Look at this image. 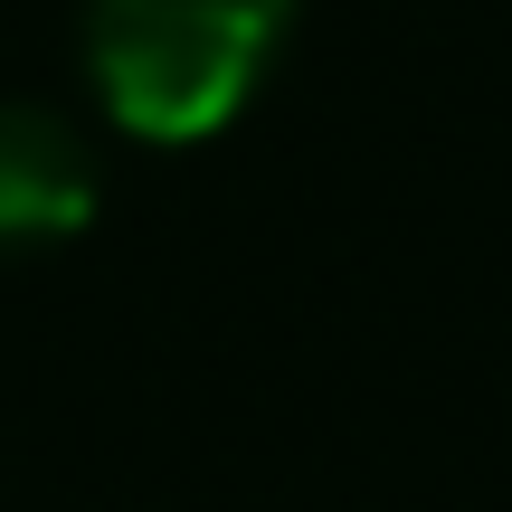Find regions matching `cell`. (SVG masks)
Wrapping results in <instances>:
<instances>
[{"label": "cell", "instance_id": "6da1fadb", "mask_svg": "<svg viewBox=\"0 0 512 512\" xmlns=\"http://www.w3.org/2000/svg\"><path fill=\"white\" fill-rule=\"evenodd\" d=\"M294 0H86V67L114 124L152 143L219 133Z\"/></svg>", "mask_w": 512, "mask_h": 512}, {"label": "cell", "instance_id": "7a4b0ae2", "mask_svg": "<svg viewBox=\"0 0 512 512\" xmlns=\"http://www.w3.org/2000/svg\"><path fill=\"white\" fill-rule=\"evenodd\" d=\"M95 219V162L57 114L0 105V247L76 238Z\"/></svg>", "mask_w": 512, "mask_h": 512}]
</instances>
